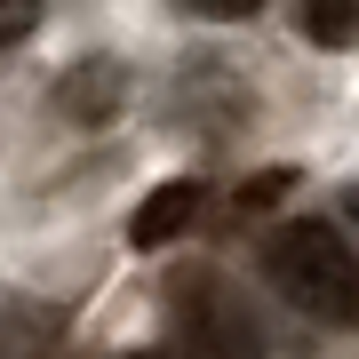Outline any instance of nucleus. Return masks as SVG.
<instances>
[{
	"label": "nucleus",
	"mask_w": 359,
	"mask_h": 359,
	"mask_svg": "<svg viewBox=\"0 0 359 359\" xmlns=\"http://www.w3.org/2000/svg\"><path fill=\"white\" fill-rule=\"evenodd\" d=\"M304 32L320 40V48H351V32H359V0H304Z\"/></svg>",
	"instance_id": "20e7f679"
},
{
	"label": "nucleus",
	"mask_w": 359,
	"mask_h": 359,
	"mask_svg": "<svg viewBox=\"0 0 359 359\" xmlns=\"http://www.w3.org/2000/svg\"><path fill=\"white\" fill-rule=\"evenodd\" d=\"M192 216H200V184H160V192L128 216V240L136 248H168V240L192 231Z\"/></svg>",
	"instance_id": "7ed1b4c3"
},
{
	"label": "nucleus",
	"mask_w": 359,
	"mask_h": 359,
	"mask_svg": "<svg viewBox=\"0 0 359 359\" xmlns=\"http://www.w3.org/2000/svg\"><path fill=\"white\" fill-rule=\"evenodd\" d=\"M176 8H192V16H216V25H240V16H256L264 0H176Z\"/></svg>",
	"instance_id": "423d86ee"
},
{
	"label": "nucleus",
	"mask_w": 359,
	"mask_h": 359,
	"mask_svg": "<svg viewBox=\"0 0 359 359\" xmlns=\"http://www.w3.org/2000/svg\"><path fill=\"white\" fill-rule=\"evenodd\" d=\"M168 327H176L184 359H264V327L256 311L231 295L216 271H176L168 280Z\"/></svg>",
	"instance_id": "f03ea898"
},
{
	"label": "nucleus",
	"mask_w": 359,
	"mask_h": 359,
	"mask_svg": "<svg viewBox=\"0 0 359 359\" xmlns=\"http://www.w3.org/2000/svg\"><path fill=\"white\" fill-rule=\"evenodd\" d=\"M128 359H160V351H128Z\"/></svg>",
	"instance_id": "0eeeda50"
},
{
	"label": "nucleus",
	"mask_w": 359,
	"mask_h": 359,
	"mask_svg": "<svg viewBox=\"0 0 359 359\" xmlns=\"http://www.w3.org/2000/svg\"><path fill=\"white\" fill-rule=\"evenodd\" d=\"M32 25H40V0H0V48H16Z\"/></svg>",
	"instance_id": "39448f33"
},
{
	"label": "nucleus",
	"mask_w": 359,
	"mask_h": 359,
	"mask_svg": "<svg viewBox=\"0 0 359 359\" xmlns=\"http://www.w3.org/2000/svg\"><path fill=\"white\" fill-rule=\"evenodd\" d=\"M264 280L280 287V304H295L320 327H359V256L351 240L320 216H295L264 240Z\"/></svg>",
	"instance_id": "f257e3e1"
}]
</instances>
